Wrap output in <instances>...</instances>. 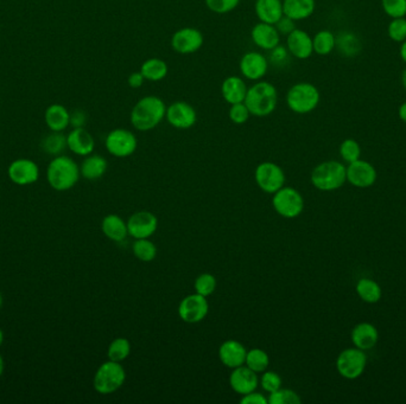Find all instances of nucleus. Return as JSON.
<instances>
[{
  "label": "nucleus",
  "mask_w": 406,
  "mask_h": 404,
  "mask_svg": "<svg viewBox=\"0 0 406 404\" xmlns=\"http://www.w3.org/2000/svg\"><path fill=\"white\" fill-rule=\"evenodd\" d=\"M229 385L234 393L244 396L246 394L256 390L259 385V377L258 373L247 368L246 365H241L235 369H232V373L229 375Z\"/></svg>",
  "instance_id": "nucleus-17"
},
{
  "label": "nucleus",
  "mask_w": 406,
  "mask_h": 404,
  "mask_svg": "<svg viewBox=\"0 0 406 404\" xmlns=\"http://www.w3.org/2000/svg\"><path fill=\"white\" fill-rule=\"evenodd\" d=\"M8 177L15 184L30 185L38 181L40 169L30 159H17L8 166Z\"/></svg>",
  "instance_id": "nucleus-18"
},
{
  "label": "nucleus",
  "mask_w": 406,
  "mask_h": 404,
  "mask_svg": "<svg viewBox=\"0 0 406 404\" xmlns=\"http://www.w3.org/2000/svg\"><path fill=\"white\" fill-rule=\"evenodd\" d=\"M273 205L280 216L292 220L303 212L304 200L296 188L283 186L273 193Z\"/></svg>",
  "instance_id": "nucleus-7"
},
{
  "label": "nucleus",
  "mask_w": 406,
  "mask_h": 404,
  "mask_svg": "<svg viewBox=\"0 0 406 404\" xmlns=\"http://www.w3.org/2000/svg\"><path fill=\"white\" fill-rule=\"evenodd\" d=\"M139 71L142 73L146 81L161 82L168 76L169 67L164 59L152 57V59H146L143 62Z\"/></svg>",
  "instance_id": "nucleus-30"
},
{
  "label": "nucleus",
  "mask_w": 406,
  "mask_h": 404,
  "mask_svg": "<svg viewBox=\"0 0 406 404\" xmlns=\"http://www.w3.org/2000/svg\"><path fill=\"white\" fill-rule=\"evenodd\" d=\"M205 6L217 15H227L234 11L240 4V0H205Z\"/></svg>",
  "instance_id": "nucleus-41"
},
{
  "label": "nucleus",
  "mask_w": 406,
  "mask_h": 404,
  "mask_svg": "<svg viewBox=\"0 0 406 404\" xmlns=\"http://www.w3.org/2000/svg\"><path fill=\"white\" fill-rule=\"evenodd\" d=\"M379 341V332L375 325L370 322H361L355 326L351 331V342L355 347L367 351L377 345Z\"/></svg>",
  "instance_id": "nucleus-24"
},
{
  "label": "nucleus",
  "mask_w": 406,
  "mask_h": 404,
  "mask_svg": "<svg viewBox=\"0 0 406 404\" xmlns=\"http://www.w3.org/2000/svg\"><path fill=\"white\" fill-rule=\"evenodd\" d=\"M105 146L110 156L115 158H127L136 152L138 147V139L130 130L115 128L107 134Z\"/></svg>",
  "instance_id": "nucleus-9"
},
{
  "label": "nucleus",
  "mask_w": 406,
  "mask_h": 404,
  "mask_svg": "<svg viewBox=\"0 0 406 404\" xmlns=\"http://www.w3.org/2000/svg\"><path fill=\"white\" fill-rule=\"evenodd\" d=\"M208 300L203 295L194 293L182 299L178 305V315L184 322L198 324L208 315Z\"/></svg>",
  "instance_id": "nucleus-12"
},
{
  "label": "nucleus",
  "mask_w": 406,
  "mask_h": 404,
  "mask_svg": "<svg viewBox=\"0 0 406 404\" xmlns=\"http://www.w3.org/2000/svg\"><path fill=\"white\" fill-rule=\"evenodd\" d=\"M4 373V361H3V358L0 356V376L3 375Z\"/></svg>",
  "instance_id": "nucleus-54"
},
{
  "label": "nucleus",
  "mask_w": 406,
  "mask_h": 404,
  "mask_svg": "<svg viewBox=\"0 0 406 404\" xmlns=\"http://www.w3.org/2000/svg\"><path fill=\"white\" fill-rule=\"evenodd\" d=\"M146 80L144 79V76H143L142 73L140 71H134L132 74L129 76V79H127V83H129V86L132 88V89H138L140 87L144 84Z\"/></svg>",
  "instance_id": "nucleus-50"
},
{
  "label": "nucleus",
  "mask_w": 406,
  "mask_h": 404,
  "mask_svg": "<svg viewBox=\"0 0 406 404\" xmlns=\"http://www.w3.org/2000/svg\"><path fill=\"white\" fill-rule=\"evenodd\" d=\"M157 228V217L150 211L134 212L127 220L129 235L136 239H150Z\"/></svg>",
  "instance_id": "nucleus-15"
},
{
  "label": "nucleus",
  "mask_w": 406,
  "mask_h": 404,
  "mask_svg": "<svg viewBox=\"0 0 406 404\" xmlns=\"http://www.w3.org/2000/svg\"><path fill=\"white\" fill-rule=\"evenodd\" d=\"M282 383H283L282 377L276 371H268L266 370L259 378V384L268 394L273 393V391L282 388Z\"/></svg>",
  "instance_id": "nucleus-44"
},
{
  "label": "nucleus",
  "mask_w": 406,
  "mask_h": 404,
  "mask_svg": "<svg viewBox=\"0 0 406 404\" xmlns=\"http://www.w3.org/2000/svg\"><path fill=\"white\" fill-rule=\"evenodd\" d=\"M68 149L80 157H87L93 154L95 147L94 137L85 127L73 128L67 135Z\"/></svg>",
  "instance_id": "nucleus-22"
},
{
  "label": "nucleus",
  "mask_w": 406,
  "mask_h": 404,
  "mask_svg": "<svg viewBox=\"0 0 406 404\" xmlns=\"http://www.w3.org/2000/svg\"><path fill=\"white\" fill-rule=\"evenodd\" d=\"M41 146L45 154L57 157L68 147L67 137L62 132H52L43 137Z\"/></svg>",
  "instance_id": "nucleus-34"
},
{
  "label": "nucleus",
  "mask_w": 406,
  "mask_h": 404,
  "mask_svg": "<svg viewBox=\"0 0 406 404\" xmlns=\"http://www.w3.org/2000/svg\"><path fill=\"white\" fill-rule=\"evenodd\" d=\"M387 33L389 37L393 42L397 43H403L406 40V20L405 17L402 18H393L389 24L387 28Z\"/></svg>",
  "instance_id": "nucleus-43"
},
{
  "label": "nucleus",
  "mask_w": 406,
  "mask_h": 404,
  "mask_svg": "<svg viewBox=\"0 0 406 404\" xmlns=\"http://www.w3.org/2000/svg\"><path fill=\"white\" fill-rule=\"evenodd\" d=\"M107 167H108V164L103 156L89 154L82 161L80 172H81V176L88 181H96L106 173Z\"/></svg>",
  "instance_id": "nucleus-29"
},
{
  "label": "nucleus",
  "mask_w": 406,
  "mask_h": 404,
  "mask_svg": "<svg viewBox=\"0 0 406 404\" xmlns=\"http://www.w3.org/2000/svg\"><path fill=\"white\" fill-rule=\"evenodd\" d=\"M245 365L253 370L254 373H263L268 370V365H270V357L264 350L258 349V347L251 349L246 353Z\"/></svg>",
  "instance_id": "nucleus-35"
},
{
  "label": "nucleus",
  "mask_w": 406,
  "mask_h": 404,
  "mask_svg": "<svg viewBox=\"0 0 406 404\" xmlns=\"http://www.w3.org/2000/svg\"><path fill=\"white\" fill-rule=\"evenodd\" d=\"M321 101L317 87L312 83L298 82L289 88L285 103L289 110L296 114L304 115L315 110Z\"/></svg>",
  "instance_id": "nucleus-4"
},
{
  "label": "nucleus",
  "mask_w": 406,
  "mask_h": 404,
  "mask_svg": "<svg viewBox=\"0 0 406 404\" xmlns=\"http://www.w3.org/2000/svg\"><path fill=\"white\" fill-rule=\"evenodd\" d=\"M270 62L264 54L259 52H249L242 55L239 63L241 76L244 79L258 82L268 74Z\"/></svg>",
  "instance_id": "nucleus-14"
},
{
  "label": "nucleus",
  "mask_w": 406,
  "mask_h": 404,
  "mask_svg": "<svg viewBox=\"0 0 406 404\" xmlns=\"http://www.w3.org/2000/svg\"><path fill=\"white\" fill-rule=\"evenodd\" d=\"M101 229L106 237L110 241H115L117 244H120L122 241H125L127 235H129V230H127V222L122 220V217L118 215H108L105 217L101 223Z\"/></svg>",
  "instance_id": "nucleus-28"
},
{
  "label": "nucleus",
  "mask_w": 406,
  "mask_h": 404,
  "mask_svg": "<svg viewBox=\"0 0 406 404\" xmlns=\"http://www.w3.org/2000/svg\"><path fill=\"white\" fill-rule=\"evenodd\" d=\"M254 178L259 188L271 195L277 193L285 184L284 171L273 161H264L256 166Z\"/></svg>",
  "instance_id": "nucleus-10"
},
{
  "label": "nucleus",
  "mask_w": 406,
  "mask_h": 404,
  "mask_svg": "<svg viewBox=\"0 0 406 404\" xmlns=\"http://www.w3.org/2000/svg\"><path fill=\"white\" fill-rule=\"evenodd\" d=\"M166 103L159 96H144L137 101L131 110V125L139 132L154 130L166 119Z\"/></svg>",
  "instance_id": "nucleus-1"
},
{
  "label": "nucleus",
  "mask_w": 406,
  "mask_h": 404,
  "mask_svg": "<svg viewBox=\"0 0 406 404\" xmlns=\"http://www.w3.org/2000/svg\"><path fill=\"white\" fill-rule=\"evenodd\" d=\"M402 83H403V87H404V89H405V91H406V69H405V70L403 71Z\"/></svg>",
  "instance_id": "nucleus-53"
},
{
  "label": "nucleus",
  "mask_w": 406,
  "mask_h": 404,
  "mask_svg": "<svg viewBox=\"0 0 406 404\" xmlns=\"http://www.w3.org/2000/svg\"><path fill=\"white\" fill-rule=\"evenodd\" d=\"M1 304H3V298H1V294H0V307H1Z\"/></svg>",
  "instance_id": "nucleus-56"
},
{
  "label": "nucleus",
  "mask_w": 406,
  "mask_h": 404,
  "mask_svg": "<svg viewBox=\"0 0 406 404\" xmlns=\"http://www.w3.org/2000/svg\"><path fill=\"white\" fill-rule=\"evenodd\" d=\"M382 6L392 20L406 16V0H382Z\"/></svg>",
  "instance_id": "nucleus-45"
},
{
  "label": "nucleus",
  "mask_w": 406,
  "mask_h": 404,
  "mask_svg": "<svg viewBox=\"0 0 406 404\" xmlns=\"http://www.w3.org/2000/svg\"><path fill=\"white\" fill-rule=\"evenodd\" d=\"M126 381V371L118 361H107L100 365L94 375L93 385L101 395H110L122 388Z\"/></svg>",
  "instance_id": "nucleus-6"
},
{
  "label": "nucleus",
  "mask_w": 406,
  "mask_h": 404,
  "mask_svg": "<svg viewBox=\"0 0 406 404\" xmlns=\"http://www.w3.org/2000/svg\"><path fill=\"white\" fill-rule=\"evenodd\" d=\"M80 174L79 165L67 156H57L48 166V181L57 191L73 188L79 181Z\"/></svg>",
  "instance_id": "nucleus-3"
},
{
  "label": "nucleus",
  "mask_w": 406,
  "mask_h": 404,
  "mask_svg": "<svg viewBox=\"0 0 406 404\" xmlns=\"http://www.w3.org/2000/svg\"><path fill=\"white\" fill-rule=\"evenodd\" d=\"M131 353V343L126 338H115L113 342L110 343L107 350V356L110 361L122 363L129 358Z\"/></svg>",
  "instance_id": "nucleus-37"
},
{
  "label": "nucleus",
  "mask_w": 406,
  "mask_h": 404,
  "mask_svg": "<svg viewBox=\"0 0 406 404\" xmlns=\"http://www.w3.org/2000/svg\"><path fill=\"white\" fill-rule=\"evenodd\" d=\"M249 87L240 76H229L221 84V95L226 103L231 105L244 103Z\"/></svg>",
  "instance_id": "nucleus-23"
},
{
  "label": "nucleus",
  "mask_w": 406,
  "mask_h": 404,
  "mask_svg": "<svg viewBox=\"0 0 406 404\" xmlns=\"http://www.w3.org/2000/svg\"><path fill=\"white\" fill-rule=\"evenodd\" d=\"M356 293L367 304H375L382 299V288L375 280L361 279L356 283Z\"/></svg>",
  "instance_id": "nucleus-33"
},
{
  "label": "nucleus",
  "mask_w": 406,
  "mask_h": 404,
  "mask_svg": "<svg viewBox=\"0 0 406 404\" xmlns=\"http://www.w3.org/2000/svg\"><path fill=\"white\" fill-rule=\"evenodd\" d=\"M367 356L358 347L343 350L336 359L338 373L346 380H356L366 369Z\"/></svg>",
  "instance_id": "nucleus-8"
},
{
  "label": "nucleus",
  "mask_w": 406,
  "mask_h": 404,
  "mask_svg": "<svg viewBox=\"0 0 406 404\" xmlns=\"http://www.w3.org/2000/svg\"><path fill=\"white\" fill-rule=\"evenodd\" d=\"M246 353L247 350L240 342L231 339L222 343L219 347V359L229 369H235L245 364Z\"/></svg>",
  "instance_id": "nucleus-21"
},
{
  "label": "nucleus",
  "mask_w": 406,
  "mask_h": 404,
  "mask_svg": "<svg viewBox=\"0 0 406 404\" xmlns=\"http://www.w3.org/2000/svg\"><path fill=\"white\" fill-rule=\"evenodd\" d=\"M340 54L346 57H354L361 52V44L354 33L351 32H342L336 37V47Z\"/></svg>",
  "instance_id": "nucleus-32"
},
{
  "label": "nucleus",
  "mask_w": 406,
  "mask_h": 404,
  "mask_svg": "<svg viewBox=\"0 0 406 404\" xmlns=\"http://www.w3.org/2000/svg\"><path fill=\"white\" fill-rule=\"evenodd\" d=\"M254 11L259 22L275 25L284 16L283 0H256Z\"/></svg>",
  "instance_id": "nucleus-25"
},
{
  "label": "nucleus",
  "mask_w": 406,
  "mask_h": 404,
  "mask_svg": "<svg viewBox=\"0 0 406 404\" xmlns=\"http://www.w3.org/2000/svg\"><path fill=\"white\" fill-rule=\"evenodd\" d=\"M398 117L403 122L406 124V101L399 106Z\"/></svg>",
  "instance_id": "nucleus-51"
},
{
  "label": "nucleus",
  "mask_w": 406,
  "mask_h": 404,
  "mask_svg": "<svg viewBox=\"0 0 406 404\" xmlns=\"http://www.w3.org/2000/svg\"><path fill=\"white\" fill-rule=\"evenodd\" d=\"M347 181L355 188H366L375 184L377 181V171L375 166L368 161H353L346 167Z\"/></svg>",
  "instance_id": "nucleus-16"
},
{
  "label": "nucleus",
  "mask_w": 406,
  "mask_h": 404,
  "mask_svg": "<svg viewBox=\"0 0 406 404\" xmlns=\"http://www.w3.org/2000/svg\"><path fill=\"white\" fill-rule=\"evenodd\" d=\"M346 181H347L346 166L340 161H324L312 170V185L321 191L338 190L346 183Z\"/></svg>",
  "instance_id": "nucleus-5"
},
{
  "label": "nucleus",
  "mask_w": 406,
  "mask_h": 404,
  "mask_svg": "<svg viewBox=\"0 0 406 404\" xmlns=\"http://www.w3.org/2000/svg\"><path fill=\"white\" fill-rule=\"evenodd\" d=\"M268 403L270 404H300V395L291 389L280 388L273 393L268 394Z\"/></svg>",
  "instance_id": "nucleus-38"
},
{
  "label": "nucleus",
  "mask_w": 406,
  "mask_h": 404,
  "mask_svg": "<svg viewBox=\"0 0 406 404\" xmlns=\"http://www.w3.org/2000/svg\"><path fill=\"white\" fill-rule=\"evenodd\" d=\"M287 47L292 57L307 59L314 54L312 37L302 29H295L287 36Z\"/></svg>",
  "instance_id": "nucleus-20"
},
{
  "label": "nucleus",
  "mask_w": 406,
  "mask_h": 404,
  "mask_svg": "<svg viewBox=\"0 0 406 404\" xmlns=\"http://www.w3.org/2000/svg\"><path fill=\"white\" fill-rule=\"evenodd\" d=\"M194 288H195V293L208 298L209 295L213 294L217 290V279L213 274L203 273L198 275V279L195 280Z\"/></svg>",
  "instance_id": "nucleus-39"
},
{
  "label": "nucleus",
  "mask_w": 406,
  "mask_h": 404,
  "mask_svg": "<svg viewBox=\"0 0 406 404\" xmlns=\"http://www.w3.org/2000/svg\"><path fill=\"white\" fill-rule=\"evenodd\" d=\"M251 117V112L245 103H234L229 107V118L234 125H244Z\"/></svg>",
  "instance_id": "nucleus-42"
},
{
  "label": "nucleus",
  "mask_w": 406,
  "mask_h": 404,
  "mask_svg": "<svg viewBox=\"0 0 406 404\" xmlns=\"http://www.w3.org/2000/svg\"><path fill=\"white\" fill-rule=\"evenodd\" d=\"M270 55H268V62L270 64H273L277 68H283L287 66L289 62V59H290V52H289L288 47L287 45H277L276 47H273V50H270Z\"/></svg>",
  "instance_id": "nucleus-46"
},
{
  "label": "nucleus",
  "mask_w": 406,
  "mask_h": 404,
  "mask_svg": "<svg viewBox=\"0 0 406 404\" xmlns=\"http://www.w3.org/2000/svg\"><path fill=\"white\" fill-rule=\"evenodd\" d=\"M400 57L406 63V40L403 42L402 47H400Z\"/></svg>",
  "instance_id": "nucleus-52"
},
{
  "label": "nucleus",
  "mask_w": 406,
  "mask_h": 404,
  "mask_svg": "<svg viewBox=\"0 0 406 404\" xmlns=\"http://www.w3.org/2000/svg\"><path fill=\"white\" fill-rule=\"evenodd\" d=\"M166 119L176 130H189L196 125L198 113L190 103L176 101L166 107Z\"/></svg>",
  "instance_id": "nucleus-13"
},
{
  "label": "nucleus",
  "mask_w": 406,
  "mask_h": 404,
  "mask_svg": "<svg viewBox=\"0 0 406 404\" xmlns=\"http://www.w3.org/2000/svg\"><path fill=\"white\" fill-rule=\"evenodd\" d=\"M312 47L317 55H329L335 50L336 36L329 30H321L312 37Z\"/></svg>",
  "instance_id": "nucleus-31"
},
{
  "label": "nucleus",
  "mask_w": 406,
  "mask_h": 404,
  "mask_svg": "<svg viewBox=\"0 0 406 404\" xmlns=\"http://www.w3.org/2000/svg\"><path fill=\"white\" fill-rule=\"evenodd\" d=\"M278 100L280 98L276 87L273 83L261 80L249 87L244 103L252 117L266 118L277 110Z\"/></svg>",
  "instance_id": "nucleus-2"
},
{
  "label": "nucleus",
  "mask_w": 406,
  "mask_h": 404,
  "mask_svg": "<svg viewBox=\"0 0 406 404\" xmlns=\"http://www.w3.org/2000/svg\"><path fill=\"white\" fill-rule=\"evenodd\" d=\"M240 403L242 404H268V397L261 393H256V390L252 393L246 394L241 397Z\"/></svg>",
  "instance_id": "nucleus-49"
},
{
  "label": "nucleus",
  "mask_w": 406,
  "mask_h": 404,
  "mask_svg": "<svg viewBox=\"0 0 406 404\" xmlns=\"http://www.w3.org/2000/svg\"><path fill=\"white\" fill-rule=\"evenodd\" d=\"M4 342V334H3V331L0 330V346Z\"/></svg>",
  "instance_id": "nucleus-55"
},
{
  "label": "nucleus",
  "mask_w": 406,
  "mask_h": 404,
  "mask_svg": "<svg viewBox=\"0 0 406 404\" xmlns=\"http://www.w3.org/2000/svg\"><path fill=\"white\" fill-rule=\"evenodd\" d=\"M340 154L343 160L347 161L351 164L353 161L359 160L361 156V147L359 142L354 139H346L343 140L342 144L340 146Z\"/></svg>",
  "instance_id": "nucleus-40"
},
{
  "label": "nucleus",
  "mask_w": 406,
  "mask_h": 404,
  "mask_svg": "<svg viewBox=\"0 0 406 404\" xmlns=\"http://www.w3.org/2000/svg\"><path fill=\"white\" fill-rule=\"evenodd\" d=\"M251 40L256 47L265 52L273 50L280 44V33L273 24L259 22L251 30Z\"/></svg>",
  "instance_id": "nucleus-19"
},
{
  "label": "nucleus",
  "mask_w": 406,
  "mask_h": 404,
  "mask_svg": "<svg viewBox=\"0 0 406 404\" xmlns=\"http://www.w3.org/2000/svg\"><path fill=\"white\" fill-rule=\"evenodd\" d=\"M275 27H276L277 30L280 32V36L290 35L295 29H297L296 22L287 16L282 17V18L275 24Z\"/></svg>",
  "instance_id": "nucleus-47"
},
{
  "label": "nucleus",
  "mask_w": 406,
  "mask_h": 404,
  "mask_svg": "<svg viewBox=\"0 0 406 404\" xmlns=\"http://www.w3.org/2000/svg\"><path fill=\"white\" fill-rule=\"evenodd\" d=\"M87 113L82 110H75L71 113V126L73 128H82L87 124Z\"/></svg>",
  "instance_id": "nucleus-48"
},
{
  "label": "nucleus",
  "mask_w": 406,
  "mask_h": 404,
  "mask_svg": "<svg viewBox=\"0 0 406 404\" xmlns=\"http://www.w3.org/2000/svg\"><path fill=\"white\" fill-rule=\"evenodd\" d=\"M133 255L142 262H151L157 256V247L150 239H139L132 246Z\"/></svg>",
  "instance_id": "nucleus-36"
},
{
  "label": "nucleus",
  "mask_w": 406,
  "mask_h": 404,
  "mask_svg": "<svg viewBox=\"0 0 406 404\" xmlns=\"http://www.w3.org/2000/svg\"><path fill=\"white\" fill-rule=\"evenodd\" d=\"M203 43H205L203 33L198 29L190 27L178 29L170 40L171 49L180 55L195 54L201 49Z\"/></svg>",
  "instance_id": "nucleus-11"
},
{
  "label": "nucleus",
  "mask_w": 406,
  "mask_h": 404,
  "mask_svg": "<svg viewBox=\"0 0 406 404\" xmlns=\"http://www.w3.org/2000/svg\"><path fill=\"white\" fill-rule=\"evenodd\" d=\"M44 121L52 132H64L71 126V113L62 105L54 103L45 110Z\"/></svg>",
  "instance_id": "nucleus-26"
},
{
  "label": "nucleus",
  "mask_w": 406,
  "mask_h": 404,
  "mask_svg": "<svg viewBox=\"0 0 406 404\" xmlns=\"http://www.w3.org/2000/svg\"><path fill=\"white\" fill-rule=\"evenodd\" d=\"M315 0H283L284 16L295 22L307 20L315 12Z\"/></svg>",
  "instance_id": "nucleus-27"
}]
</instances>
